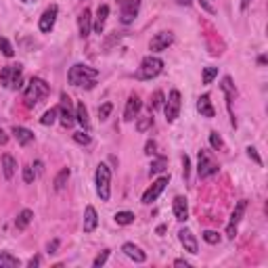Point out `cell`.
I'll return each instance as SVG.
<instances>
[{
    "instance_id": "cell-1",
    "label": "cell",
    "mask_w": 268,
    "mask_h": 268,
    "mask_svg": "<svg viewBox=\"0 0 268 268\" xmlns=\"http://www.w3.org/2000/svg\"><path fill=\"white\" fill-rule=\"evenodd\" d=\"M69 84H74V86H84V88H95L96 84V77H98V72L88 65H82V63H77L69 69Z\"/></svg>"
},
{
    "instance_id": "cell-2",
    "label": "cell",
    "mask_w": 268,
    "mask_h": 268,
    "mask_svg": "<svg viewBox=\"0 0 268 268\" xmlns=\"http://www.w3.org/2000/svg\"><path fill=\"white\" fill-rule=\"evenodd\" d=\"M51 88L48 84L42 80V77H32L30 84H27L25 93H23V101H25V107H34L36 103H40L42 98H46Z\"/></svg>"
},
{
    "instance_id": "cell-3",
    "label": "cell",
    "mask_w": 268,
    "mask_h": 268,
    "mask_svg": "<svg viewBox=\"0 0 268 268\" xmlns=\"http://www.w3.org/2000/svg\"><path fill=\"white\" fill-rule=\"evenodd\" d=\"M95 182H96V195L101 197V201H109V195H111V170H109L107 164H98L96 166Z\"/></svg>"
},
{
    "instance_id": "cell-4",
    "label": "cell",
    "mask_w": 268,
    "mask_h": 268,
    "mask_svg": "<svg viewBox=\"0 0 268 268\" xmlns=\"http://www.w3.org/2000/svg\"><path fill=\"white\" fill-rule=\"evenodd\" d=\"M161 69H164V61L149 55V57H145L143 61H140L136 77H138V80H153V77H157L161 74Z\"/></svg>"
},
{
    "instance_id": "cell-5",
    "label": "cell",
    "mask_w": 268,
    "mask_h": 268,
    "mask_svg": "<svg viewBox=\"0 0 268 268\" xmlns=\"http://www.w3.org/2000/svg\"><path fill=\"white\" fill-rule=\"evenodd\" d=\"M168 182H170V176H161L159 180H155L153 185L147 189L145 191V195H143V203L145 206H149V203H153L155 199H157V197L164 193V189L168 187Z\"/></svg>"
},
{
    "instance_id": "cell-6",
    "label": "cell",
    "mask_w": 268,
    "mask_h": 268,
    "mask_svg": "<svg viewBox=\"0 0 268 268\" xmlns=\"http://www.w3.org/2000/svg\"><path fill=\"white\" fill-rule=\"evenodd\" d=\"M164 111H166V119L168 122H174L180 114V93L178 90H170L168 95V101L164 105Z\"/></svg>"
},
{
    "instance_id": "cell-7",
    "label": "cell",
    "mask_w": 268,
    "mask_h": 268,
    "mask_svg": "<svg viewBox=\"0 0 268 268\" xmlns=\"http://www.w3.org/2000/svg\"><path fill=\"white\" fill-rule=\"evenodd\" d=\"M59 114H61V124L65 128H72L76 122V114L72 111V98L67 95H61V105H59Z\"/></svg>"
},
{
    "instance_id": "cell-8",
    "label": "cell",
    "mask_w": 268,
    "mask_h": 268,
    "mask_svg": "<svg viewBox=\"0 0 268 268\" xmlns=\"http://www.w3.org/2000/svg\"><path fill=\"white\" fill-rule=\"evenodd\" d=\"M245 208H248V201L245 199H241L235 206V211H232V216H230V222H229V227H227V237L229 239H235V235H237V224L241 222V218H243V214H245Z\"/></svg>"
},
{
    "instance_id": "cell-9",
    "label": "cell",
    "mask_w": 268,
    "mask_h": 268,
    "mask_svg": "<svg viewBox=\"0 0 268 268\" xmlns=\"http://www.w3.org/2000/svg\"><path fill=\"white\" fill-rule=\"evenodd\" d=\"M197 172H199V178H208V176H214L218 172V164L206 151H199V168H197Z\"/></svg>"
},
{
    "instance_id": "cell-10",
    "label": "cell",
    "mask_w": 268,
    "mask_h": 268,
    "mask_svg": "<svg viewBox=\"0 0 268 268\" xmlns=\"http://www.w3.org/2000/svg\"><path fill=\"white\" fill-rule=\"evenodd\" d=\"M174 42V34L172 32H159L155 34L149 42V48L153 53H161V51H168V46H170Z\"/></svg>"
},
{
    "instance_id": "cell-11",
    "label": "cell",
    "mask_w": 268,
    "mask_h": 268,
    "mask_svg": "<svg viewBox=\"0 0 268 268\" xmlns=\"http://www.w3.org/2000/svg\"><path fill=\"white\" fill-rule=\"evenodd\" d=\"M140 11V0H124L122 4V23L124 25H130L134 19H136Z\"/></svg>"
},
{
    "instance_id": "cell-12",
    "label": "cell",
    "mask_w": 268,
    "mask_h": 268,
    "mask_svg": "<svg viewBox=\"0 0 268 268\" xmlns=\"http://www.w3.org/2000/svg\"><path fill=\"white\" fill-rule=\"evenodd\" d=\"M57 13H59V9L57 6H48V9L42 13V17H40V32H44V34H48L55 27V21H57Z\"/></svg>"
},
{
    "instance_id": "cell-13",
    "label": "cell",
    "mask_w": 268,
    "mask_h": 268,
    "mask_svg": "<svg viewBox=\"0 0 268 268\" xmlns=\"http://www.w3.org/2000/svg\"><path fill=\"white\" fill-rule=\"evenodd\" d=\"M178 239H180V243H182V248H185V251H189V253H197L199 251V243H197V239H195V235L189 229H182L180 232H178Z\"/></svg>"
},
{
    "instance_id": "cell-14",
    "label": "cell",
    "mask_w": 268,
    "mask_h": 268,
    "mask_svg": "<svg viewBox=\"0 0 268 268\" xmlns=\"http://www.w3.org/2000/svg\"><path fill=\"white\" fill-rule=\"evenodd\" d=\"M222 90H224V95H227V107H229V111H230V122H232V126H237L235 114H232V98H235L237 90H235V84H232V80H230L229 76L222 80Z\"/></svg>"
},
{
    "instance_id": "cell-15",
    "label": "cell",
    "mask_w": 268,
    "mask_h": 268,
    "mask_svg": "<svg viewBox=\"0 0 268 268\" xmlns=\"http://www.w3.org/2000/svg\"><path fill=\"white\" fill-rule=\"evenodd\" d=\"M140 107H143L140 98H138L136 95H130V96H128V101H126V109H124V119H126V122H132V119L138 115Z\"/></svg>"
},
{
    "instance_id": "cell-16",
    "label": "cell",
    "mask_w": 268,
    "mask_h": 268,
    "mask_svg": "<svg viewBox=\"0 0 268 268\" xmlns=\"http://www.w3.org/2000/svg\"><path fill=\"white\" fill-rule=\"evenodd\" d=\"M172 210H174V216H176V220L178 222H185L187 218H189V203L185 197H174V201H172Z\"/></svg>"
},
{
    "instance_id": "cell-17",
    "label": "cell",
    "mask_w": 268,
    "mask_h": 268,
    "mask_svg": "<svg viewBox=\"0 0 268 268\" xmlns=\"http://www.w3.org/2000/svg\"><path fill=\"white\" fill-rule=\"evenodd\" d=\"M77 27H80V36L82 38H88L90 32H93V15H90L88 9H84L77 17Z\"/></svg>"
},
{
    "instance_id": "cell-18",
    "label": "cell",
    "mask_w": 268,
    "mask_h": 268,
    "mask_svg": "<svg viewBox=\"0 0 268 268\" xmlns=\"http://www.w3.org/2000/svg\"><path fill=\"white\" fill-rule=\"evenodd\" d=\"M122 251H124L130 260H134L136 264H143L145 260H147V253L140 249L138 245H134V243H124V245H122Z\"/></svg>"
},
{
    "instance_id": "cell-19",
    "label": "cell",
    "mask_w": 268,
    "mask_h": 268,
    "mask_svg": "<svg viewBox=\"0 0 268 268\" xmlns=\"http://www.w3.org/2000/svg\"><path fill=\"white\" fill-rule=\"evenodd\" d=\"M13 136H15V140L21 147H25V145H30L34 140V132L23 128V126H15V128H13Z\"/></svg>"
},
{
    "instance_id": "cell-20",
    "label": "cell",
    "mask_w": 268,
    "mask_h": 268,
    "mask_svg": "<svg viewBox=\"0 0 268 268\" xmlns=\"http://www.w3.org/2000/svg\"><path fill=\"white\" fill-rule=\"evenodd\" d=\"M98 224V216H96V210L93 206H88L86 211H84V232H93Z\"/></svg>"
},
{
    "instance_id": "cell-21",
    "label": "cell",
    "mask_w": 268,
    "mask_h": 268,
    "mask_svg": "<svg viewBox=\"0 0 268 268\" xmlns=\"http://www.w3.org/2000/svg\"><path fill=\"white\" fill-rule=\"evenodd\" d=\"M15 170H17V161L13 155H2V174L6 180H11L15 176Z\"/></svg>"
},
{
    "instance_id": "cell-22",
    "label": "cell",
    "mask_w": 268,
    "mask_h": 268,
    "mask_svg": "<svg viewBox=\"0 0 268 268\" xmlns=\"http://www.w3.org/2000/svg\"><path fill=\"white\" fill-rule=\"evenodd\" d=\"M197 109H199V114H201L203 117H214V115H216V109L211 107V101H210L208 95L199 96V101H197Z\"/></svg>"
},
{
    "instance_id": "cell-23",
    "label": "cell",
    "mask_w": 268,
    "mask_h": 268,
    "mask_svg": "<svg viewBox=\"0 0 268 268\" xmlns=\"http://www.w3.org/2000/svg\"><path fill=\"white\" fill-rule=\"evenodd\" d=\"M107 17H109V6L107 4H101V6H98V11H96V21H95V32L96 34H103Z\"/></svg>"
},
{
    "instance_id": "cell-24",
    "label": "cell",
    "mask_w": 268,
    "mask_h": 268,
    "mask_svg": "<svg viewBox=\"0 0 268 268\" xmlns=\"http://www.w3.org/2000/svg\"><path fill=\"white\" fill-rule=\"evenodd\" d=\"M32 218H34V211L32 210H21L17 218H15V229L17 230H25L27 229V224L32 222Z\"/></svg>"
},
{
    "instance_id": "cell-25",
    "label": "cell",
    "mask_w": 268,
    "mask_h": 268,
    "mask_svg": "<svg viewBox=\"0 0 268 268\" xmlns=\"http://www.w3.org/2000/svg\"><path fill=\"white\" fill-rule=\"evenodd\" d=\"M69 168H63V170L55 176V180H53V187H55V191H63L65 189V185H67V180H69Z\"/></svg>"
},
{
    "instance_id": "cell-26",
    "label": "cell",
    "mask_w": 268,
    "mask_h": 268,
    "mask_svg": "<svg viewBox=\"0 0 268 268\" xmlns=\"http://www.w3.org/2000/svg\"><path fill=\"white\" fill-rule=\"evenodd\" d=\"M21 76H23V67H21V65H13L11 82H9V88H11V90L21 88Z\"/></svg>"
},
{
    "instance_id": "cell-27",
    "label": "cell",
    "mask_w": 268,
    "mask_h": 268,
    "mask_svg": "<svg viewBox=\"0 0 268 268\" xmlns=\"http://www.w3.org/2000/svg\"><path fill=\"white\" fill-rule=\"evenodd\" d=\"M76 122L88 130V109L84 103H77V107H76Z\"/></svg>"
},
{
    "instance_id": "cell-28",
    "label": "cell",
    "mask_w": 268,
    "mask_h": 268,
    "mask_svg": "<svg viewBox=\"0 0 268 268\" xmlns=\"http://www.w3.org/2000/svg\"><path fill=\"white\" fill-rule=\"evenodd\" d=\"M19 264H21L19 258L11 256L9 251H0V268H15V266H19Z\"/></svg>"
},
{
    "instance_id": "cell-29",
    "label": "cell",
    "mask_w": 268,
    "mask_h": 268,
    "mask_svg": "<svg viewBox=\"0 0 268 268\" xmlns=\"http://www.w3.org/2000/svg\"><path fill=\"white\" fill-rule=\"evenodd\" d=\"M166 166H168V159H166V157H157V159H155V161H151L149 174H151V176H155V174L164 172V170H166Z\"/></svg>"
},
{
    "instance_id": "cell-30",
    "label": "cell",
    "mask_w": 268,
    "mask_h": 268,
    "mask_svg": "<svg viewBox=\"0 0 268 268\" xmlns=\"http://www.w3.org/2000/svg\"><path fill=\"white\" fill-rule=\"evenodd\" d=\"M115 222L122 224V227H126V224H132L134 222V214H132V211H117V214H115Z\"/></svg>"
},
{
    "instance_id": "cell-31",
    "label": "cell",
    "mask_w": 268,
    "mask_h": 268,
    "mask_svg": "<svg viewBox=\"0 0 268 268\" xmlns=\"http://www.w3.org/2000/svg\"><path fill=\"white\" fill-rule=\"evenodd\" d=\"M218 76V67H203V74H201V82L203 84H211L214 77Z\"/></svg>"
},
{
    "instance_id": "cell-32",
    "label": "cell",
    "mask_w": 268,
    "mask_h": 268,
    "mask_svg": "<svg viewBox=\"0 0 268 268\" xmlns=\"http://www.w3.org/2000/svg\"><path fill=\"white\" fill-rule=\"evenodd\" d=\"M57 114H59V107H53V109H48L46 114H44V117L40 119V122L44 124V126H51V124L55 122V119H57Z\"/></svg>"
},
{
    "instance_id": "cell-33",
    "label": "cell",
    "mask_w": 268,
    "mask_h": 268,
    "mask_svg": "<svg viewBox=\"0 0 268 268\" xmlns=\"http://www.w3.org/2000/svg\"><path fill=\"white\" fill-rule=\"evenodd\" d=\"M203 241L210 243V245H218L220 243V235H218L216 230H206L203 232Z\"/></svg>"
},
{
    "instance_id": "cell-34",
    "label": "cell",
    "mask_w": 268,
    "mask_h": 268,
    "mask_svg": "<svg viewBox=\"0 0 268 268\" xmlns=\"http://www.w3.org/2000/svg\"><path fill=\"white\" fill-rule=\"evenodd\" d=\"M151 126H153V117L147 115V117H140L138 122H136V130L138 132H145V130H149Z\"/></svg>"
},
{
    "instance_id": "cell-35",
    "label": "cell",
    "mask_w": 268,
    "mask_h": 268,
    "mask_svg": "<svg viewBox=\"0 0 268 268\" xmlns=\"http://www.w3.org/2000/svg\"><path fill=\"white\" fill-rule=\"evenodd\" d=\"M111 111H114V105L111 103H103L101 107H98V117H101V122H105V119L111 115Z\"/></svg>"
},
{
    "instance_id": "cell-36",
    "label": "cell",
    "mask_w": 268,
    "mask_h": 268,
    "mask_svg": "<svg viewBox=\"0 0 268 268\" xmlns=\"http://www.w3.org/2000/svg\"><path fill=\"white\" fill-rule=\"evenodd\" d=\"M11 72H13V65H6V67L0 69V84L9 86V82H11Z\"/></svg>"
},
{
    "instance_id": "cell-37",
    "label": "cell",
    "mask_w": 268,
    "mask_h": 268,
    "mask_svg": "<svg viewBox=\"0 0 268 268\" xmlns=\"http://www.w3.org/2000/svg\"><path fill=\"white\" fill-rule=\"evenodd\" d=\"M0 48H2L4 57H13V55H15V51H13V44L6 38H0Z\"/></svg>"
},
{
    "instance_id": "cell-38",
    "label": "cell",
    "mask_w": 268,
    "mask_h": 268,
    "mask_svg": "<svg viewBox=\"0 0 268 268\" xmlns=\"http://www.w3.org/2000/svg\"><path fill=\"white\" fill-rule=\"evenodd\" d=\"M164 107V93L157 90V93L153 95V101H151V109H161Z\"/></svg>"
},
{
    "instance_id": "cell-39",
    "label": "cell",
    "mask_w": 268,
    "mask_h": 268,
    "mask_svg": "<svg viewBox=\"0 0 268 268\" xmlns=\"http://www.w3.org/2000/svg\"><path fill=\"white\" fill-rule=\"evenodd\" d=\"M109 253H111L109 249H103V251H101V253H98V256L95 258V262H93V266H95V268H101V266H103L105 262H107Z\"/></svg>"
},
{
    "instance_id": "cell-40",
    "label": "cell",
    "mask_w": 268,
    "mask_h": 268,
    "mask_svg": "<svg viewBox=\"0 0 268 268\" xmlns=\"http://www.w3.org/2000/svg\"><path fill=\"white\" fill-rule=\"evenodd\" d=\"M210 145L214 147V149H222V147H224L222 138L218 136V132H211V134H210Z\"/></svg>"
},
{
    "instance_id": "cell-41",
    "label": "cell",
    "mask_w": 268,
    "mask_h": 268,
    "mask_svg": "<svg viewBox=\"0 0 268 268\" xmlns=\"http://www.w3.org/2000/svg\"><path fill=\"white\" fill-rule=\"evenodd\" d=\"M245 151H248V157H249V159H253L258 166H262V157L258 155V149H256V147H248Z\"/></svg>"
},
{
    "instance_id": "cell-42",
    "label": "cell",
    "mask_w": 268,
    "mask_h": 268,
    "mask_svg": "<svg viewBox=\"0 0 268 268\" xmlns=\"http://www.w3.org/2000/svg\"><path fill=\"white\" fill-rule=\"evenodd\" d=\"M74 140H76L77 145H88L90 143V136H88L86 132H76L74 134Z\"/></svg>"
},
{
    "instance_id": "cell-43",
    "label": "cell",
    "mask_w": 268,
    "mask_h": 268,
    "mask_svg": "<svg viewBox=\"0 0 268 268\" xmlns=\"http://www.w3.org/2000/svg\"><path fill=\"white\" fill-rule=\"evenodd\" d=\"M189 172H191V161H189L187 155H182V176H185V180L189 178Z\"/></svg>"
},
{
    "instance_id": "cell-44",
    "label": "cell",
    "mask_w": 268,
    "mask_h": 268,
    "mask_svg": "<svg viewBox=\"0 0 268 268\" xmlns=\"http://www.w3.org/2000/svg\"><path fill=\"white\" fill-rule=\"evenodd\" d=\"M145 153H147V155H155V153H157V143H155V140H147Z\"/></svg>"
},
{
    "instance_id": "cell-45",
    "label": "cell",
    "mask_w": 268,
    "mask_h": 268,
    "mask_svg": "<svg viewBox=\"0 0 268 268\" xmlns=\"http://www.w3.org/2000/svg\"><path fill=\"white\" fill-rule=\"evenodd\" d=\"M34 176H36V174H34L32 166H25V168H23V180H25V182H34Z\"/></svg>"
},
{
    "instance_id": "cell-46",
    "label": "cell",
    "mask_w": 268,
    "mask_h": 268,
    "mask_svg": "<svg viewBox=\"0 0 268 268\" xmlns=\"http://www.w3.org/2000/svg\"><path fill=\"white\" fill-rule=\"evenodd\" d=\"M57 249H59V239H53L48 243V253H57Z\"/></svg>"
},
{
    "instance_id": "cell-47",
    "label": "cell",
    "mask_w": 268,
    "mask_h": 268,
    "mask_svg": "<svg viewBox=\"0 0 268 268\" xmlns=\"http://www.w3.org/2000/svg\"><path fill=\"white\" fill-rule=\"evenodd\" d=\"M6 143H9V134H6L2 128H0V147H4Z\"/></svg>"
},
{
    "instance_id": "cell-48",
    "label": "cell",
    "mask_w": 268,
    "mask_h": 268,
    "mask_svg": "<svg viewBox=\"0 0 268 268\" xmlns=\"http://www.w3.org/2000/svg\"><path fill=\"white\" fill-rule=\"evenodd\" d=\"M40 264H42V258L36 256V258H32V260H30V264H27V266H30V268H36V266H40Z\"/></svg>"
},
{
    "instance_id": "cell-49",
    "label": "cell",
    "mask_w": 268,
    "mask_h": 268,
    "mask_svg": "<svg viewBox=\"0 0 268 268\" xmlns=\"http://www.w3.org/2000/svg\"><path fill=\"white\" fill-rule=\"evenodd\" d=\"M199 4L203 6V9H206L208 13H214V6H211L210 2H208V0H199Z\"/></svg>"
},
{
    "instance_id": "cell-50",
    "label": "cell",
    "mask_w": 268,
    "mask_h": 268,
    "mask_svg": "<svg viewBox=\"0 0 268 268\" xmlns=\"http://www.w3.org/2000/svg\"><path fill=\"white\" fill-rule=\"evenodd\" d=\"M174 266H185V268H189L191 264H189L187 260H176V262H174Z\"/></svg>"
},
{
    "instance_id": "cell-51",
    "label": "cell",
    "mask_w": 268,
    "mask_h": 268,
    "mask_svg": "<svg viewBox=\"0 0 268 268\" xmlns=\"http://www.w3.org/2000/svg\"><path fill=\"white\" fill-rule=\"evenodd\" d=\"M34 166H36V172H38V174L44 172V166H42V161H36V164H34Z\"/></svg>"
},
{
    "instance_id": "cell-52",
    "label": "cell",
    "mask_w": 268,
    "mask_h": 268,
    "mask_svg": "<svg viewBox=\"0 0 268 268\" xmlns=\"http://www.w3.org/2000/svg\"><path fill=\"white\" fill-rule=\"evenodd\" d=\"M180 6H189V4H193V0H176Z\"/></svg>"
},
{
    "instance_id": "cell-53",
    "label": "cell",
    "mask_w": 268,
    "mask_h": 268,
    "mask_svg": "<svg viewBox=\"0 0 268 268\" xmlns=\"http://www.w3.org/2000/svg\"><path fill=\"white\" fill-rule=\"evenodd\" d=\"M249 2H251V0H241V11H245V9H248V6H249Z\"/></svg>"
},
{
    "instance_id": "cell-54",
    "label": "cell",
    "mask_w": 268,
    "mask_h": 268,
    "mask_svg": "<svg viewBox=\"0 0 268 268\" xmlns=\"http://www.w3.org/2000/svg\"><path fill=\"white\" fill-rule=\"evenodd\" d=\"M21 2H25V4H27V2H34V0H21Z\"/></svg>"
}]
</instances>
